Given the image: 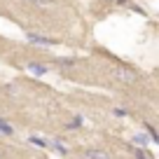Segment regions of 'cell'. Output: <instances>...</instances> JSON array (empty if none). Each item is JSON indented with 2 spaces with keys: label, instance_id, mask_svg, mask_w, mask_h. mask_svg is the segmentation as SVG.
Masks as SVG:
<instances>
[{
  "label": "cell",
  "instance_id": "16",
  "mask_svg": "<svg viewBox=\"0 0 159 159\" xmlns=\"http://www.w3.org/2000/svg\"><path fill=\"white\" fill-rule=\"evenodd\" d=\"M0 159H2V154H0Z\"/></svg>",
  "mask_w": 159,
  "mask_h": 159
},
{
  "label": "cell",
  "instance_id": "4",
  "mask_svg": "<svg viewBox=\"0 0 159 159\" xmlns=\"http://www.w3.org/2000/svg\"><path fill=\"white\" fill-rule=\"evenodd\" d=\"M84 159H110V152H105V150H84Z\"/></svg>",
  "mask_w": 159,
  "mask_h": 159
},
{
  "label": "cell",
  "instance_id": "2",
  "mask_svg": "<svg viewBox=\"0 0 159 159\" xmlns=\"http://www.w3.org/2000/svg\"><path fill=\"white\" fill-rule=\"evenodd\" d=\"M115 80L124 82V84H134L136 82V73L129 70V68H124V66H119V68H115Z\"/></svg>",
  "mask_w": 159,
  "mask_h": 159
},
{
  "label": "cell",
  "instance_id": "10",
  "mask_svg": "<svg viewBox=\"0 0 159 159\" xmlns=\"http://www.w3.org/2000/svg\"><path fill=\"white\" fill-rule=\"evenodd\" d=\"M134 157H136V159H152L145 148H136V150H134Z\"/></svg>",
  "mask_w": 159,
  "mask_h": 159
},
{
  "label": "cell",
  "instance_id": "5",
  "mask_svg": "<svg viewBox=\"0 0 159 159\" xmlns=\"http://www.w3.org/2000/svg\"><path fill=\"white\" fill-rule=\"evenodd\" d=\"M148 143H150V136H145V134H136L134 136V145L136 148H148Z\"/></svg>",
  "mask_w": 159,
  "mask_h": 159
},
{
  "label": "cell",
  "instance_id": "7",
  "mask_svg": "<svg viewBox=\"0 0 159 159\" xmlns=\"http://www.w3.org/2000/svg\"><path fill=\"white\" fill-rule=\"evenodd\" d=\"M12 134H14L12 124H7V119H0V136H12Z\"/></svg>",
  "mask_w": 159,
  "mask_h": 159
},
{
  "label": "cell",
  "instance_id": "12",
  "mask_svg": "<svg viewBox=\"0 0 159 159\" xmlns=\"http://www.w3.org/2000/svg\"><path fill=\"white\" fill-rule=\"evenodd\" d=\"M26 2H30V5H38V7H47V5H54L56 0H26Z\"/></svg>",
  "mask_w": 159,
  "mask_h": 159
},
{
  "label": "cell",
  "instance_id": "8",
  "mask_svg": "<svg viewBox=\"0 0 159 159\" xmlns=\"http://www.w3.org/2000/svg\"><path fill=\"white\" fill-rule=\"evenodd\" d=\"M30 143H33V145H38V148H42V150L52 145L49 140H45V138H38V136H33V138H30Z\"/></svg>",
  "mask_w": 159,
  "mask_h": 159
},
{
  "label": "cell",
  "instance_id": "15",
  "mask_svg": "<svg viewBox=\"0 0 159 159\" xmlns=\"http://www.w3.org/2000/svg\"><path fill=\"white\" fill-rule=\"evenodd\" d=\"M115 2H117V5H126V2H129V0H115Z\"/></svg>",
  "mask_w": 159,
  "mask_h": 159
},
{
  "label": "cell",
  "instance_id": "9",
  "mask_svg": "<svg viewBox=\"0 0 159 159\" xmlns=\"http://www.w3.org/2000/svg\"><path fill=\"white\" fill-rule=\"evenodd\" d=\"M145 129H148V134H150V140L159 145V134H157V129H154V126H150V124H145Z\"/></svg>",
  "mask_w": 159,
  "mask_h": 159
},
{
  "label": "cell",
  "instance_id": "13",
  "mask_svg": "<svg viewBox=\"0 0 159 159\" xmlns=\"http://www.w3.org/2000/svg\"><path fill=\"white\" fill-rule=\"evenodd\" d=\"M56 63H59L61 68H73V66H75V61H73V59H66V61H63V59H59Z\"/></svg>",
  "mask_w": 159,
  "mask_h": 159
},
{
  "label": "cell",
  "instance_id": "11",
  "mask_svg": "<svg viewBox=\"0 0 159 159\" xmlns=\"http://www.w3.org/2000/svg\"><path fill=\"white\" fill-rule=\"evenodd\" d=\"M82 122H84V119H82V115H77V117H73L68 122V129H80V126H82Z\"/></svg>",
  "mask_w": 159,
  "mask_h": 159
},
{
  "label": "cell",
  "instance_id": "1",
  "mask_svg": "<svg viewBox=\"0 0 159 159\" xmlns=\"http://www.w3.org/2000/svg\"><path fill=\"white\" fill-rule=\"evenodd\" d=\"M26 40H28L30 45H35V47H54V45H59V40H54V38H47V35H40V33H26Z\"/></svg>",
  "mask_w": 159,
  "mask_h": 159
},
{
  "label": "cell",
  "instance_id": "3",
  "mask_svg": "<svg viewBox=\"0 0 159 159\" xmlns=\"http://www.w3.org/2000/svg\"><path fill=\"white\" fill-rule=\"evenodd\" d=\"M26 70H28V73H33V75H40V77H42V75H47V66L45 63H38V61H30V63H26Z\"/></svg>",
  "mask_w": 159,
  "mask_h": 159
},
{
  "label": "cell",
  "instance_id": "14",
  "mask_svg": "<svg viewBox=\"0 0 159 159\" xmlns=\"http://www.w3.org/2000/svg\"><path fill=\"white\" fill-rule=\"evenodd\" d=\"M112 115H117V117H126L129 112H126L124 108H115V110H112Z\"/></svg>",
  "mask_w": 159,
  "mask_h": 159
},
{
  "label": "cell",
  "instance_id": "6",
  "mask_svg": "<svg viewBox=\"0 0 159 159\" xmlns=\"http://www.w3.org/2000/svg\"><path fill=\"white\" fill-rule=\"evenodd\" d=\"M52 148H54L59 154H68V148H66V143H63L61 138H54V140H52Z\"/></svg>",
  "mask_w": 159,
  "mask_h": 159
}]
</instances>
